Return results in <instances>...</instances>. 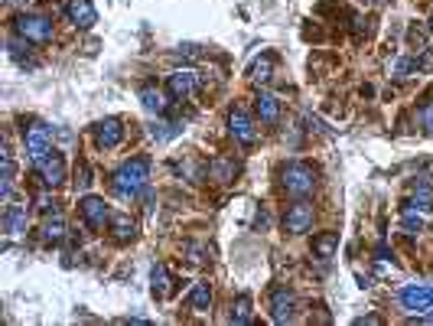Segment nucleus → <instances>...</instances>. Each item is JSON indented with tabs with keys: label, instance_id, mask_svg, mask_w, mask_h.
Segmentation results:
<instances>
[{
	"label": "nucleus",
	"instance_id": "nucleus-1",
	"mask_svg": "<svg viewBox=\"0 0 433 326\" xmlns=\"http://www.w3.org/2000/svg\"><path fill=\"white\" fill-rule=\"evenodd\" d=\"M150 183V157H130L111 173V189L117 199H137Z\"/></svg>",
	"mask_w": 433,
	"mask_h": 326
},
{
	"label": "nucleus",
	"instance_id": "nucleus-2",
	"mask_svg": "<svg viewBox=\"0 0 433 326\" xmlns=\"http://www.w3.org/2000/svg\"><path fill=\"white\" fill-rule=\"evenodd\" d=\"M280 186H284V193L290 199H307V196L316 193V170L300 160L287 163L284 170H280Z\"/></svg>",
	"mask_w": 433,
	"mask_h": 326
},
{
	"label": "nucleus",
	"instance_id": "nucleus-3",
	"mask_svg": "<svg viewBox=\"0 0 433 326\" xmlns=\"http://www.w3.org/2000/svg\"><path fill=\"white\" fill-rule=\"evenodd\" d=\"M13 33L23 36V40H30V43L42 46L53 40V20L36 17V13H17V17H13Z\"/></svg>",
	"mask_w": 433,
	"mask_h": 326
},
{
	"label": "nucleus",
	"instance_id": "nucleus-4",
	"mask_svg": "<svg viewBox=\"0 0 433 326\" xmlns=\"http://www.w3.org/2000/svg\"><path fill=\"white\" fill-rule=\"evenodd\" d=\"M23 144H26V153H30L33 163H40L46 153L53 151V128L42 124V121H30L23 128Z\"/></svg>",
	"mask_w": 433,
	"mask_h": 326
},
{
	"label": "nucleus",
	"instance_id": "nucleus-5",
	"mask_svg": "<svg viewBox=\"0 0 433 326\" xmlns=\"http://www.w3.org/2000/svg\"><path fill=\"white\" fill-rule=\"evenodd\" d=\"M228 134H232V141L238 144V147H244V151H251L254 144H257L254 118L244 108H232V114H228Z\"/></svg>",
	"mask_w": 433,
	"mask_h": 326
},
{
	"label": "nucleus",
	"instance_id": "nucleus-6",
	"mask_svg": "<svg viewBox=\"0 0 433 326\" xmlns=\"http://www.w3.org/2000/svg\"><path fill=\"white\" fill-rule=\"evenodd\" d=\"M296 310H300V304H296V293L290 291L287 284H280V287L271 291V320H274V323H294Z\"/></svg>",
	"mask_w": 433,
	"mask_h": 326
},
{
	"label": "nucleus",
	"instance_id": "nucleus-7",
	"mask_svg": "<svg viewBox=\"0 0 433 326\" xmlns=\"http://www.w3.org/2000/svg\"><path fill=\"white\" fill-rule=\"evenodd\" d=\"M92 137H95V147L98 151H114L124 144V124L117 118H105L98 121L95 128H92Z\"/></svg>",
	"mask_w": 433,
	"mask_h": 326
},
{
	"label": "nucleus",
	"instance_id": "nucleus-8",
	"mask_svg": "<svg viewBox=\"0 0 433 326\" xmlns=\"http://www.w3.org/2000/svg\"><path fill=\"white\" fill-rule=\"evenodd\" d=\"M78 212H82L85 225L92 228V232H98V228H105L108 222H111V212H108V203L101 199V196H85L82 203H78Z\"/></svg>",
	"mask_w": 433,
	"mask_h": 326
},
{
	"label": "nucleus",
	"instance_id": "nucleus-9",
	"mask_svg": "<svg viewBox=\"0 0 433 326\" xmlns=\"http://www.w3.org/2000/svg\"><path fill=\"white\" fill-rule=\"evenodd\" d=\"M284 228L290 235H303L313 228V206H309L307 199H296L294 206L284 212Z\"/></svg>",
	"mask_w": 433,
	"mask_h": 326
},
{
	"label": "nucleus",
	"instance_id": "nucleus-10",
	"mask_svg": "<svg viewBox=\"0 0 433 326\" xmlns=\"http://www.w3.org/2000/svg\"><path fill=\"white\" fill-rule=\"evenodd\" d=\"M401 307L411 310V314L433 310V287H427V284H407L401 291Z\"/></svg>",
	"mask_w": 433,
	"mask_h": 326
},
{
	"label": "nucleus",
	"instance_id": "nucleus-11",
	"mask_svg": "<svg viewBox=\"0 0 433 326\" xmlns=\"http://www.w3.org/2000/svg\"><path fill=\"white\" fill-rule=\"evenodd\" d=\"M196 85H199V76H196L192 69H176V72L167 78V92H169V98H176V101H189Z\"/></svg>",
	"mask_w": 433,
	"mask_h": 326
},
{
	"label": "nucleus",
	"instance_id": "nucleus-12",
	"mask_svg": "<svg viewBox=\"0 0 433 326\" xmlns=\"http://www.w3.org/2000/svg\"><path fill=\"white\" fill-rule=\"evenodd\" d=\"M36 166H40V176H42V183L46 186H62L65 183V157L59 151H49Z\"/></svg>",
	"mask_w": 433,
	"mask_h": 326
},
{
	"label": "nucleus",
	"instance_id": "nucleus-13",
	"mask_svg": "<svg viewBox=\"0 0 433 326\" xmlns=\"http://www.w3.org/2000/svg\"><path fill=\"white\" fill-rule=\"evenodd\" d=\"M65 17H69L78 30H92L98 23V10L92 0H69V3H65Z\"/></svg>",
	"mask_w": 433,
	"mask_h": 326
},
{
	"label": "nucleus",
	"instance_id": "nucleus-14",
	"mask_svg": "<svg viewBox=\"0 0 433 326\" xmlns=\"http://www.w3.org/2000/svg\"><path fill=\"white\" fill-rule=\"evenodd\" d=\"M108 228H111V239H114V245H127V241L137 239V222H134L130 216H124V212H114L111 222H108Z\"/></svg>",
	"mask_w": 433,
	"mask_h": 326
},
{
	"label": "nucleus",
	"instance_id": "nucleus-15",
	"mask_svg": "<svg viewBox=\"0 0 433 326\" xmlns=\"http://www.w3.org/2000/svg\"><path fill=\"white\" fill-rule=\"evenodd\" d=\"M254 111H257L261 124H271V128H274L277 121H280V98L271 95V92H261L257 101H254Z\"/></svg>",
	"mask_w": 433,
	"mask_h": 326
},
{
	"label": "nucleus",
	"instance_id": "nucleus-16",
	"mask_svg": "<svg viewBox=\"0 0 433 326\" xmlns=\"http://www.w3.org/2000/svg\"><path fill=\"white\" fill-rule=\"evenodd\" d=\"M26 225H30L26 206H7V212H3V232H7V235H23Z\"/></svg>",
	"mask_w": 433,
	"mask_h": 326
},
{
	"label": "nucleus",
	"instance_id": "nucleus-17",
	"mask_svg": "<svg viewBox=\"0 0 433 326\" xmlns=\"http://www.w3.org/2000/svg\"><path fill=\"white\" fill-rule=\"evenodd\" d=\"M173 284H176V281L169 277L167 264H153V271H150V291H153V297H157V300H163V297H169V293L176 291Z\"/></svg>",
	"mask_w": 433,
	"mask_h": 326
},
{
	"label": "nucleus",
	"instance_id": "nucleus-18",
	"mask_svg": "<svg viewBox=\"0 0 433 326\" xmlns=\"http://www.w3.org/2000/svg\"><path fill=\"white\" fill-rule=\"evenodd\" d=\"M274 62H277L274 53H264L261 59H254L251 69H248V78H251L254 85H267V82H271V76H274Z\"/></svg>",
	"mask_w": 433,
	"mask_h": 326
},
{
	"label": "nucleus",
	"instance_id": "nucleus-19",
	"mask_svg": "<svg viewBox=\"0 0 433 326\" xmlns=\"http://www.w3.org/2000/svg\"><path fill=\"white\" fill-rule=\"evenodd\" d=\"M336 251H339V232H319L316 239H313V255L319 261H329Z\"/></svg>",
	"mask_w": 433,
	"mask_h": 326
},
{
	"label": "nucleus",
	"instance_id": "nucleus-20",
	"mask_svg": "<svg viewBox=\"0 0 433 326\" xmlns=\"http://www.w3.org/2000/svg\"><path fill=\"white\" fill-rule=\"evenodd\" d=\"M42 239L53 241V245L65 239V216L59 212V209H53V212L46 216V222H42Z\"/></svg>",
	"mask_w": 433,
	"mask_h": 326
},
{
	"label": "nucleus",
	"instance_id": "nucleus-21",
	"mask_svg": "<svg viewBox=\"0 0 433 326\" xmlns=\"http://www.w3.org/2000/svg\"><path fill=\"white\" fill-rule=\"evenodd\" d=\"M7 49H10V55L13 59H17V65H23V69H36V55L30 53V40H10V43H7Z\"/></svg>",
	"mask_w": 433,
	"mask_h": 326
},
{
	"label": "nucleus",
	"instance_id": "nucleus-22",
	"mask_svg": "<svg viewBox=\"0 0 433 326\" xmlns=\"http://www.w3.org/2000/svg\"><path fill=\"white\" fill-rule=\"evenodd\" d=\"M140 105L147 111H153V114H163V111H167V95L153 85H144L140 88Z\"/></svg>",
	"mask_w": 433,
	"mask_h": 326
},
{
	"label": "nucleus",
	"instance_id": "nucleus-23",
	"mask_svg": "<svg viewBox=\"0 0 433 326\" xmlns=\"http://www.w3.org/2000/svg\"><path fill=\"white\" fill-rule=\"evenodd\" d=\"M235 160H228V157H219V160L209 163V176L215 180V183H232L235 180Z\"/></svg>",
	"mask_w": 433,
	"mask_h": 326
},
{
	"label": "nucleus",
	"instance_id": "nucleus-24",
	"mask_svg": "<svg viewBox=\"0 0 433 326\" xmlns=\"http://www.w3.org/2000/svg\"><path fill=\"white\" fill-rule=\"evenodd\" d=\"M189 307L196 310V314H209V307H212V284H196L189 293Z\"/></svg>",
	"mask_w": 433,
	"mask_h": 326
},
{
	"label": "nucleus",
	"instance_id": "nucleus-25",
	"mask_svg": "<svg viewBox=\"0 0 433 326\" xmlns=\"http://www.w3.org/2000/svg\"><path fill=\"white\" fill-rule=\"evenodd\" d=\"M180 134H182L180 121H157V124L150 128V137L157 144H167V141H173V137H180Z\"/></svg>",
	"mask_w": 433,
	"mask_h": 326
},
{
	"label": "nucleus",
	"instance_id": "nucleus-26",
	"mask_svg": "<svg viewBox=\"0 0 433 326\" xmlns=\"http://www.w3.org/2000/svg\"><path fill=\"white\" fill-rule=\"evenodd\" d=\"M251 307H254L251 293H238V300L232 304V323H238V326L251 323Z\"/></svg>",
	"mask_w": 433,
	"mask_h": 326
},
{
	"label": "nucleus",
	"instance_id": "nucleus-27",
	"mask_svg": "<svg viewBox=\"0 0 433 326\" xmlns=\"http://www.w3.org/2000/svg\"><path fill=\"white\" fill-rule=\"evenodd\" d=\"M417 72H421V69H417V59H414V55H401V59L391 62L394 78H411V76H417Z\"/></svg>",
	"mask_w": 433,
	"mask_h": 326
},
{
	"label": "nucleus",
	"instance_id": "nucleus-28",
	"mask_svg": "<svg viewBox=\"0 0 433 326\" xmlns=\"http://www.w3.org/2000/svg\"><path fill=\"white\" fill-rule=\"evenodd\" d=\"M427 36H430V30L421 26V23H411V26H407V43H411V49H417V53L427 46Z\"/></svg>",
	"mask_w": 433,
	"mask_h": 326
},
{
	"label": "nucleus",
	"instance_id": "nucleus-29",
	"mask_svg": "<svg viewBox=\"0 0 433 326\" xmlns=\"http://www.w3.org/2000/svg\"><path fill=\"white\" fill-rule=\"evenodd\" d=\"M401 225H404V232H407V235H417V232H423V218L417 216V209H407V206H404Z\"/></svg>",
	"mask_w": 433,
	"mask_h": 326
},
{
	"label": "nucleus",
	"instance_id": "nucleus-30",
	"mask_svg": "<svg viewBox=\"0 0 433 326\" xmlns=\"http://www.w3.org/2000/svg\"><path fill=\"white\" fill-rule=\"evenodd\" d=\"M371 23H375V20H365V17H352V36H355V43H362L365 36H371V30H375Z\"/></svg>",
	"mask_w": 433,
	"mask_h": 326
},
{
	"label": "nucleus",
	"instance_id": "nucleus-31",
	"mask_svg": "<svg viewBox=\"0 0 433 326\" xmlns=\"http://www.w3.org/2000/svg\"><path fill=\"white\" fill-rule=\"evenodd\" d=\"M417 114H421V128L427 130V134H433V95L427 98V101H423Z\"/></svg>",
	"mask_w": 433,
	"mask_h": 326
},
{
	"label": "nucleus",
	"instance_id": "nucleus-32",
	"mask_svg": "<svg viewBox=\"0 0 433 326\" xmlns=\"http://www.w3.org/2000/svg\"><path fill=\"white\" fill-rule=\"evenodd\" d=\"M414 59H417V69H421V72H433V49L430 46H423Z\"/></svg>",
	"mask_w": 433,
	"mask_h": 326
},
{
	"label": "nucleus",
	"instance_id": "nucleus-33",
	"mask_svg": "<svg viewBox=\"0 0 433 326\" xmlns=\"http://www.w3.org/2000/svg\"><path fill=\"white\" fill-rule=\"evenodd\" d=\"M75 186H78V189H88V186H92V170H88V163H78V170H75Z\"/></svg>",
	"mask_w": 433,
	"mask_h": 326
},
{
	"label": "nucleus",
	"instance_id": "nucleus-34",
	"mask_svg": "<svg viewBox=\"0 0 433 326\" xmlns=\"http://www.w3.org/2000/svg\"><path fill=\"white\" fill-rule=\"evenodd\" d=\"M186 255H189L192 264H205V261H209V251L199 248V245H186Z\"/></svg>",
	"mask_w": 433,
	"mask_h": 326
},
{
	"label": "nucleus",
	"instance_id": "nucleus-35",
	"mask_svg": "<svg viewBox=\"0 0 433 326\" xmlns=\"http://www.w3.org/2000/svg\"><path fill=\"white\" fill-rule=\"evenodd\" d=\"M173 59H199V46H176Z\"/></svg>",
	"mask_w": 433,
	"mask_h": 326
},
{
	"label": "nucleus",
	"instance_id": "nucleus-36",
	"mask_svg": "<svg viewBox=\"0 0 433 326\" xmlns=\"http://www.w3.org/2000/svg\"><path fill=\"white\" fill-rule=\"evenodd\" d=\"M411 323H430V326H433V310H427V314H417V316H411Z\"/></svg>",
	"mask_w": 433,
	"mask_h": 326
},
{
	"label": "nucleus",
	"instance_id": "nucleus-37",
	"mask_svg": "<svg viewBox=\"0 0 433 326\" xmlns=\"http://www.w3.org/2000/svg\"><path fill=\"white\" fill-rule=\"evenodd\" d=\"M355 323H368V326H378L381 323V316H375V314H371V316H359V320H355Z\"/></svg>",
	"mask_w": 433,
	"mask_h": 326
},
{
	"label": "nucleus",
	"instance_id": "nucleus-38",
	"mask_svg": "<svg viewBox=\"0 0 433 326\" xmlns=\"http://www.w3.org/2000/svg\"><path fill=\"white\" fill-rule=\"evenodd\" d=\"M365 3H368V7H388L391 0H365Z\"/></svg>",
	"mask_w": 433,
	"mask_h": 326
},
{
	"label": "nucleus",
	"instance_id": "nucleus-39",
	"mask_svg": "<svg viewBox=\"0 0 433 326\" xmlns=\"http://www.w3.org/2000/svg\"><path fill=\"white\" fill-rule=\"evenodd\" d=\"M427 30H430V36H433V13H430V20H427Z\"/></svg>",
	"mask_w": 433,
	"mask_h": 326
},
{
	"label": "nucleus",
	"instance_id": "nucleus-40",
	"mask_svg": "<svg viewBox=\"0 0 433 326\" xmlns=\"http://www.w3.org/2000/svg\"><path fill=\"white\" fill-rule=\"evenodd\" d=\"M7 3H30V0H7Z\"/></svg>",
	"mask_w": 433,
	"mask_h": 326
}]
</instances>
